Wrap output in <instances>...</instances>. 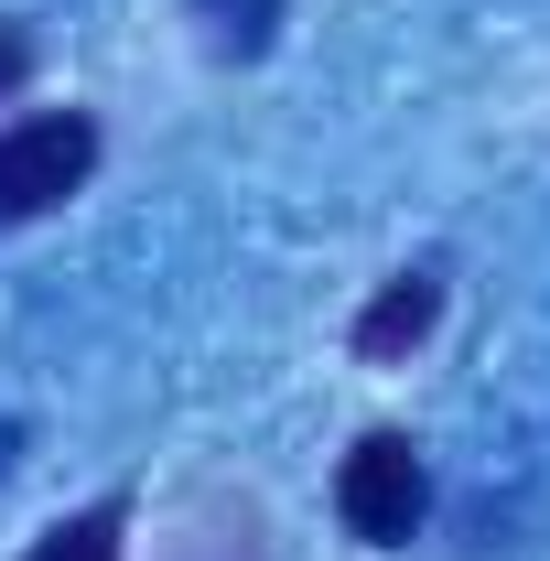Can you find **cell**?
Returning a JSON list of instances; mask_svg holds the SVG:
<instances>
[{"mask_svg":"<svg viewBox=\"0 0 550 561\" xmlns=\"http://www.w3.org/2000/svg\"><path fill=\"white\" fill-rule=\"evenodd\" d=\"M335 518L367 551H411L421 518H432V465H421L411 432H356V454L335 465Z\"/></svg>","mask_w":550,"mask_h":561,"instance_id":"6da1fadb","label":"cell"},{"mask_svg":"<svg viewBox=\"0 0 550 561\" xmlns=\"http://www.w3.org/2000/svg\"><path fill=\"white\" fill-rule=\"evenodd\" d=\"M87 173H98V119H87V108H33V119H11V130H0V227L55 216L66 195H87Z\"/></svg>","mask_w":550,"mask_h":561,"instance_id":"7a4b0ae2","label":"cell"},{"mask_svg":"<svg viewBox=\"0 0 550 561\" xmlns=\"http://www.w3.org/2000/svg\"><path fill=\"white\" fill-rule=\"evenodd\" d=\"M432 324H443V271H400V280H378V302L356 313V356L367 367H400Z\"/></svg>","mask_w":550,"mask_h":561,"instance_id":"3957f363","label":"cell"},{"mask_svg":"<svg viewBox=\"0 0 550 561\" xmlns=\"http://www.w3.org/2000/svg\"><path fill=\"white\" fill-rule=\"evenodd\" d=\"M119 529H130V507H119V496H98V507L55 518V529H44L22 561H119Z\"/></svg>","mask_w":550,"mask_h":561,"instance_id":"277c9868","label":"cell"},{"mask_svg":"<svg viewBox=\"0 0 550 561\" xmlns=\"http://www.w3.org/2000/svg\"><path fill=\"white\" fill-rule=\"evenodd\" d=\"M195 11H206L216 55H260L271 44V0H195Z\"/></svg>","mask_w":550,"mask_h":561,"instance_id":"5b68a950","label":"cell"},{"mask_svg":"<svg viewBox=\"0 0 550 561\" xmlns=\"http://www.w3.org/2000/svg\"><path fill=\"white\" fill-rule=\"evenodd\" d=\"M33 76V22H0V98Z\"/></svg>","mask_w":550,"mask_h":561,"instance_id":"8992f818","label":"cell"}]
</instances>
